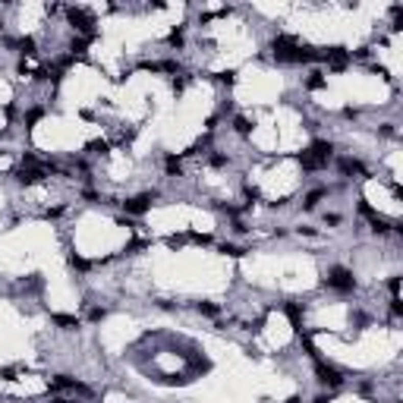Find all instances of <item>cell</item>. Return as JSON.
Returning a JSON list of instances; mask_svg holds the SVG:
<instances>
[{"label": "cell", "mask_w": 403, "mask_h": 403, "mask_svg": "<svg viewBox=\"0 0 403 403\" xmlns=\"http://www.w3.org/2000/svg\"><path fill=\"white\" fill-rule=\"evenodd\" d=\"M211 167H227V155H211Z\"/></svg>", "instance_id": "21"}, {"label": "cell", "mask_w": 403, "mask_h": 403, "mask_svg": "<svg viewBox=\"0 0 403 403\" xmlns=\"http://www.w3.org/2000/svg\"><path fill=\"white\" fill-rule=\"evenodd\" d=\"M309 152H312L318 161L328 164V161H331V155H334V145H331V142H324V139H318V142H312V148H309Z\"/></svg>", "instance_id": "5"}, {"label": "cell", "mask_w": 403, "mask_h": 403, "mask_svg": "<svg viewBox=\"0 0 403 403\" xmlns=\"http://www.w3.org/2000/svg\"><path fill=\"white\" fill-rule=\"evenodd\" d=\"M51 403H69V400H51Z\"/></svg>", "instance_id": "26"}, {"label": "cell", "mask_w": 403, "mask_h": 403, "mask_svg": "<svg viewBox=\"0 0 403 403\" xmlns=\"http://www.w3.org/2000/svg\"><path fill=\"white\" fill-rule=\"evenodd\" d=\"M299 164H303V170H324V167H328V164H324V161H318V158H315L312 152H309V148L299 155Z\"/></svg>", "instance_id": "6"}, {"label": "cell", "mask_w": 403, "mask_h": 403, "mask_svg": "<svg viewBox=\"0 0 403 403\" xmlns=\"http://www.w3.org/2000/svg\"><path fill=\"white\" fill-rule=\"evenodd\" d=\"M324 195H328V189H312V192H309V195L303 198V208H306V211H312V208L318 205V202H321Z\"/></svg>", "instance_id": "10"}, {"label": "cell", "mask_w": 403, "mask_h": 403, "mask_svg": "<svg viewBox=\"0 0 403 403\" xmlns=\"http://www.w3.org/2000/svg\"><path fill=\"white\" fill-rule=\"evenodd\" d=\"M233 130L240 133V136H249V133H252V123H249V117H236V120H233Z\"/></svg>", "instance_id": "13"}, {"label": "cell", "mask_w": 403, "mask_h": 403, "mask_svg": "<svg viewBox=\"0 0 403 403\" xmlns=\"http://www.w3.org/2000/svg\"><path fill=\"white\" fill-rule=\"evenodd\" d=\"M388 287H391V293L397 296V293H400V278H391V284H388Z\"/></svg>", "instance_id": "24"}, {"label": "cell", "mask_w": 403, "mask_h": 403, "mask_svg": "<svg viewBox=\"0 0 403 403\" xmlns=\"http://www.w3.org/2000/svg\"><path fill=\"white\" fill-rule=\"evenodd\" d=\"M167 44H170V47H183V32H180V29H173V32L167 35Z\"/></svg>", "instance_id": "15"}, {"label": "cell", "mask_w": 403, "mask_h": 403, "mask_svg": "<svg viewBox=\"0 0 403 403\" xmlns=\"http://www.w3.org/2000/svg\"><path fill=\"white\" fill-rule=\"evenodd\" d=\"M152 202H155V195H152V192H142V195H136V198H126V202H123V211L139 217V214H145V211L152 208Z\"/></svg>", "instance_id": "4"}, {"label": "cell", "mask_w": 403, "mask_h": 403, "mask_svg": "<svg viewBox=\"0 0 403 403\" xmlns=\"http://www.w3.org/2000/svg\"><path fill=\"white\" fill-rule=\"evenodd\" d=\"M66 19H69V26L76 29L82 38H95V16H91L88 10L69 7V10H66Z\"/></svg>", "instance_id": "2"}, {"label": "cell", "mask_w": 403, "mask_h": 403, "mask_svg": "<svg viewBox=\"0 0 403 403\" xmlns=\"http://www.w3.org/2000/svg\"><path fill=\"white\" fill-rule=\"evenodd\" d=\"M54 324H60L63 331H72V328H79V318L76 315H54Z\"/></svg>", "instance_id": "11"}, {"label": "cell", "mask_w": 403, "mask_h": 403, "mask_svg": "<svg viewBox=\"0 0 403 403\" xmlns=\"http://www.w3.org/2000/svg\"><path fill=\"white\" fill-rule=\"evenodd\" d=\"M324 85H328L324 72H318V69H315V72H309V79H306V88H309V91H318V88H324Z\"/></svg>", "instance_id": "9"}, {"label": "cell", "mask_w": 403, "mask_h": 403, "mask_svg": "<svg viewBox=\"0 0 403 403\" xmlns=\"http://www.w3.org/2000/svg\"><path fill=\"white\" fill-rule=\"evenodd\" d=\"M164 167H167V173H170V177H180L183 164H180V158H177V155H167V158H164Z\"/></svg>", "instance_id": "12"}, {"label": "cell", "mask_w": 403, "mask_h": 403, "mask_svg": "<svg viewBox=\"0 0 403 403\" xmlns=\"http://www.w3.org/2000/svg\"><path fill=\"white\" fill-rule=\"evenodd\" d=\"M324 224H331V227H337V224H340V214H328V217H324Z\"/></svg>", "instance_id": "23"}, {"label": "cell", "mask_w": 403, "mask_h": 403, "mask_svg": "<svg viewBox=\"0 0 403 403\" xmlns=\"http://www.w3.org/2000/svg\"><path fill=\"white\" fill-rule=\"evenodd\" d=\"M69 265L76 268V271H88V262L82 259V255H69Z\"/></svg>", "instance_id": "17"}, {"label": "cell", "mask_w": 403, "mask_h": 403, "mask_svg": "<svg viewBox=\"0 0 403 403\" xmlns=\"http://www.w3.org/2000/svg\"><path fill=\"white\" fill-rule=\"evenodd\" d=\"M104 309H91V312H88V321H104Z\"/></svg>", "instance_id": "22"}, {"label": "cell", "mask_w": 403, "mask_h": 403, "mask_svg": "<svg viewBox=\"0 0 403 403\" xmlns=\"http://www.w3.org/2000/svg\"><path fill=\"white\" fill-rule=\"evenodd\" d=\"M198 312H202V315H211V318H214V315H221V309H217L214 303H198Z\"/></svg>", "instance_id": "14"}, {"label": "cell", "mask_w": 403, "mask_h": 403, "mask_svg": "<svg viewBox=\"0 0 403 403\" xmlns=\"http://www.w3.org/2000/svg\"><path fill=\"white\" fill-rule=\"evenodd\" d=\"M284 312H287V318L293 321V328H296V331H303V309H299L296 303H290V306L284 309Z\"/></svg>", "instance_id": "8"}, {"label": "cell", "mask_w": 403, "mask_h": 403, "mask_svg": "<svg viewBox=\"0 0 403 403\" xmlns=\"http://www.w3.org/2000/svg\"><path fill=\"white\" fill-rule=\"evenodd\" d=\"M340 173L343 177H353V173H365V167L359 161H353V158H340Z\"/></svg>", "instance_id": "7"}, {"label": "cell", "mask_w": 403, "mask_h": 403, "mask_svg": "<svg viewBox=\"0 0 403 403\" xmlns=\"http://www.w3.org/2000/svg\"><path fill=\"white\" fill-rule=\"evenodd\" d=\"M221 252H224V255H233V259H240V255H243V249H240V246H233V243H224Z\"/></svg>", "instance_id": "18"}, {"label": "cell", "mask_w": 403, "mask_h": 403, "mask_svg": "<svg viewBox=\"0 0 403 403\" xmlns=\"http://www.w3.org/2000/svg\"><path fill=\"white\" fill-rule=\"evenodd\" d=\"M287 403H299V397H290V400H287Z\"/></svg>", "instance_id": "25"}, {"label": "cell", "mask_w": 403, "mask_h": 403, "mask_svg": "<svg viewBox=\"0 0 403 403\" xmlns=\"http://www.w3.org/2000/svg\"><path fill=\"white\" fill-rule=\"evenodd\" d=\"M324 284L331 287V290H337V293H353V290H356L353 271H350V268H343V265L328 268V274H324Z\"/></svg>", "instance_id": "1"}, {"label": "cell", "mask_w": 403, "mask_h": 403, "mask_svg": "<svg viewBox=\"0 0 403 403\" xmlns=\"http://www.w3.org/2000/svg\"><path fill=\"white\" fill-rule=\"evenodd\" d=\"M315 375H318V384H324V388H340L343 384V375L334 369V365H328V362H315Z\"/></svg>", "instance_id": "3"}, {"label": "cell", "mask_w": 403, "mask_h": 403, "mask_svg": "<svg viewBox=\"0 0 403 403\" xmlns=\"http://www.w3.org/2000/svg\"><path fill=\"white\" fill-rule=\"evenodd\" d=\"M88 41H91V38H72V44H69V47H72V54H85Z\"/></svg>", "instance_id": "16"}, {"label": "cell", "mask_w": 403, "mask_h": 403, "mask_svg": "<svg viewBox=\"0 0 403 403\" xmlns=\"http://www.w3.org/2000/svg\"><path fill=\"white\" fill-rule=\"evenodd\" d=\"M88 152H91V155H104V152H107V142H104V139H101V142H88Z\"/></svg>", "instance_id": "20"}, {"label": "cell", "mask_w": 403, "mask_h": 403, "mask_svg": "<svg viewBox=\"0 0 403 403\" xmlns=\"http://www.w3.org/2000/svg\"><path fill=\"white\" fill-rule=\"evenodd\" d=\"M189 240H192L195 246H208V243H211V236H208V233H189Z\"/></svg>", "instance_id": "19"}]
</instances>
